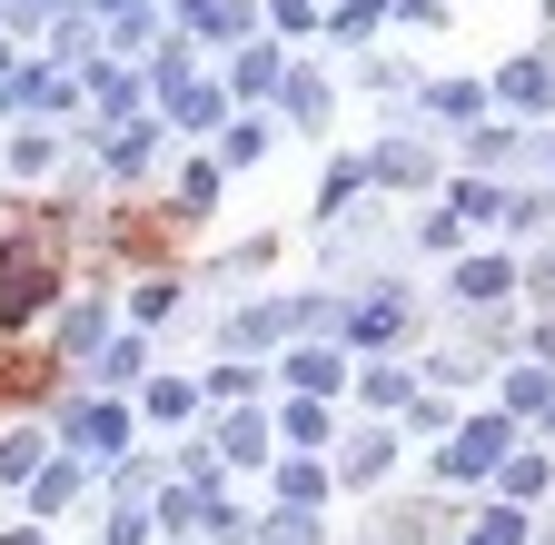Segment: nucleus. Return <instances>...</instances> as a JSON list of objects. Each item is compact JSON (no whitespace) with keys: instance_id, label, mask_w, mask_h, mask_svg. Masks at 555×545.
<instances>
[{"instance_id":"1","label":"nucleus","mask_w":555,"mask_h":545,"mask_svg":"<svg viewBox=\"0 0 555 545\" xmlns=\"http://www.w3.org/2000/svg\"><path fill=\"white\" fill-rule=\"evenodd\" d=\"M496 446H506V417H486V427H466V437L447 446V476H486V466H496Z\"/></svg>"}]
</instances>
